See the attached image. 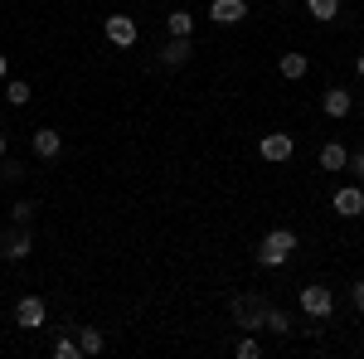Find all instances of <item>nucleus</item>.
I'll return each instance as SVG.
<instances>
[{"instance_id":"obj_1","label":"nucleus","mask_w":364,"mask_h":359,"mask_svg":"<svg viewBox=\"0 0 364 359\" xmlns=\"http://www.w3.org/2000/svg\"><path fill=\"white\" fill-rule=\"evenodd\" d=\"M291 252H296V233H291V228H272V233L257 243V262H262V267H282V262H291Z\"/></svg>"},{"instance_id":"obj_2","label":"nucleus","mask_w":364,"mask_h":359,"mask_svg":"<svg viewBox=\"0 0 364 359\" xmlns=\"http://www.w3.org/2000/svg\"><path fill=\"white\" fill-rule=\"evenodd\" d=\"M29 252H34V233H29V223H15V228L0 233V257H5V262H25Z\"/></svg>"},{"instance_id":"obj_3","label":"nucleus","mask_w":364,"mask_h":359,"mask_svg":"<svg viewBox=\"0 0 364 359\" xmlns=\"http://www.w3.org/2000/svg\"><path fill=\"white\" fill-rule=\"evenodd\" d=\"M228 311H233V326H238V331H262L267 301H262V296H233Z\"/></svg>"},{"instance_id":"obj_4","label":"nucleus","mask_w":364,"mask_h":359,"mask_svg":"<svg viewBox=\"0 0 364 359\" xmlns=\"http://www.w3.org/2000/svg\"><path fill=\"white\" fill-rule=\"evenodd\" d=\"M301 311H306L311 321H326V316L336 311V291H331V286H316V282L301 286Z\"/></svg>"},{"instance_id":"obj_5","label":"nucleus","mask_w":364,"mask_h":359,"mask_svg":"<svg viewBox=\"0 0 364 359\" xmlns=\"http://www.w3.org/2000/svg\"><path fill=\"white\" fill-rule=\"evenodd\" d=\"M102 34L112 39L117 49H132V44H136V34H141V25L132 20V15H107V20H102Z\"/></svg>"},{"instance_id":"obj_6","label":"nucleus","mask_w":364,"mask_h":359,"mask_svg":"<svg viewBox=\"0 0 364 359\" xmlns=\"http://www.w3.org/2000/svg\"><path fill=\"white\" fill-rule=\"evenodd\" d=\"M257 151H262V161H272V166H287V161H291V151H296V141L287 136V132H267V136L257 141Z\"/></svg>"},{"instance_id":"obj_7","label":"nucleus","mask_w":364,"mask_h":359,"mask_svg":"<svg viewBox=\"0 0 364 359\" xmlns=\"http://www.w3.org/2000/svg\"><path fill=\"white\" fill-rule=\"evenodd\" d=\"M44 321H49V306L39 301V296H20V301H15V326H20V331H39Z\"/></svg>"},{"instance_id":"obj_8","label":"nucleus","mask_w":364,"mask_h":359,"mask_svg":"<svg viewBox=\"0 0 364 359\" xmlns=\"http://www.w3.org/2000/svg\"><path fill=\"white\" fill-rule=\"evenodd\" d=\"M331 204H336L340 219H360V214H364V190H360V185H340Z\"/></svg>"},{"instance_id":"obj_9","label":"nucleus","mask_w":364,"mask_h":359,"mask_svg":"<svg viewBox=\"0 0 364 359\" xmlns=\"http://www.w3.org/2000/svg\"><path fill=\"white\" fill-rule=\"evenodd\" d=\"M321 107H326V117H336V122H345V117H350V107H355V92H350V87H326Z\"/></svg>"},{"instance_id":"obj_10","label":"nucleus","mask_w":364,"mask_h":359,"mask_svg":"<svg viewBox=\"0 0 364 359\" xmlns=\"http://www.w3.org/2000/svg\"><path fill=\"white\" fill-rule=\"evenodd\" d=\"M156 54H161V63H166V68H180L185 58L195 54V39H185V34H170V44H166V49H156Z\"/></svg>"},{"instance_id":"obj_11","label":"nucleus","mask_w":364,"mask_h":359,"mask_svg":"<svg viewBox=\"0 0 364 359\" xmlns=\"http://www.w3.org/2000/svg\"><path fill=\"white\" fill-rule=\"evenodd\" d=\"M29 146H34V156H39V161H54L58 151H63V136H58L54 127H39V132L29 136Z\"/></svg>"},{"instance_id":"obj_12","label":"nucleus","mask_w":364,"mask_h":359,"mask_svg":"<svg viewBox=\"0 0 364 359\" xmlns=\"http://www.w3.org/2000/svg\"><path fill=\"white\" fill-rule=\"evenodd\" d=\"M243 15H248V0H214L209 5V20L214 25H238Z\"/></svg>"},{"instance_id":"obj_13","label":"nucleus","mask_w":364,"mask_h":359,"mask_svg":"<svg viewBox=\"0 0 364 359\" xmlns=\"http://www.w3.org/2000/svg\"><path fill=\"white\" fill-rule=\"evenodd\" d=\"M277 68H282V78H287V83H296V78H306L311 58H306V54H282V58H277Z\"/></svg>"},{"instance_id":"obj_14","label":"nucleus","mask_w":364,"mask_h":359,"mask_svg":"<svg viewBox=\"0 0 364 359\" xmlns=\"http://www.w3.org/2000/svg\"><path fill=\"white\" fill-rule=\"evenodd\" d=\"M345 166H350V151L340 141H326L321 146V170H345Z\"/></svg>"},{"instance_id":"obj_15","label":"nucleus","mask_w":364,"mask_h":359,"mask_svg":"<svg viewBox=\"0 0 364 359\" xmlns=\"http://www.w3.org/2000/svg\"><path fill=\"white\" fill-rule=\"evenodd\" d=\"M102 331L97 326H78V355H102Z\"/></svg>"},{"instance_id":"obj_16","label":"nucleus","mask_w":364,"mask_h":359,"mask_svg":"<svg viewBox=\"0 0 364 359\" xmlns=\"http://www.w3.org/2000/svg\"><path fill=\"white\" fill-rule=\"evenodd\" d=\"M166 29H170V34L195 39V15H190V10H170V15H166Z\"/></svg>"},{"instance_id":"obj_17","label":"nucleus","mask_w":364,"mask_h":359,"mask_svg":"<svg viewBox=\"0 0 364 359\" xmlns=\"http://www.w3.org/2000/svg\"><path fill=\"white\" fill-rule=\"evenodd\" d=\"M29 97H34V87H29L25 78H5V102H10V107H25Z\"/></svg>"},{"instance_id":"obj_18","label":"nucleus","mask_w":364,"mask_h":359,"mask_svg":"<svg viewBox=\"0 0 364 359\" xmlns=\"http://www.w3.org/2000/svg\"><path fill=\"white\" fill-rule=\"evenodd\" d=\"M306 10H311V20H321V25H331L340 15V0H306Z\"/></svg>"},{"instance_id":"obj_19","label":"nucleus","mask_w":364,"mask_h":359,"mask_svg":"<svg viewBox=\"0 0 364 359\" xmlns=\"http://www.w3.org/2000/svg\"><path fill=\"white\" fill-rule=\"evenodd\" d=\"M262 331L287 335V331H291V316H287V311H277V306H267V316H262Z\"/></svg>"},{"instance_id":"obj_20","label":"nucleus","mask_w":364,"mask_h":359,"mask_svg":"<svg viewBox=\"0 0 364 359\" xmlns=\"http://www.w3.org/2000/svg\"><path fill=\"white\" fill-rule=\"evenodd\" d=\"M34 214H39L34 199H15V204H10V219H15V223H34Z\"/></svg>"},{"instance_id":"obj_21","label":"nucleus","mask_w":364,"mask_h":359,"mask_svg":"<svg viewBox=\"0 0 364 359\" xmlns=\"http://www.w3.org/2000/svg\"><path fill=\"white\" fill-rule=\"evenodd\" d=\"M0 180H10V185H15V180H25V166H20V161H10V156H0Z\"/></svg>"},{"instance_id":"obj_22","label":"nucleus","mask_w":364,"mask_h":359,"mask_svg":"<svg viewBox=\"0 0 364 359\" xmlns=\"http://www.w3.org/2000/svg\"><path fill=\"white\" fill-rule=\"evenodd\" d=\"M233 355H238V359H257V355H262V345H257L252 335H243V340L233 345Z\"/></svg>"},{"instance_id":"obj_23","label":"nucleus","mask_w":364,"mask_h":359,"mask_svg":"<svg viewBox=\"0 0 364 359\" xmlns=\"http://www.w3.org/2000/svg\"><path fill=\"white\" fill-rule=\"evenodd\" d=\"M54 359H78V340H54Z\"/></svg>"},{"instance_id":"obj_24","label":"nucleus","mask_w":364,"mask_h":359,"mask_svg":"<svg viewBox=\"0 0 364 359\" xmlns=\"http://www.w3.org/2000/svg\"><path fill=\"white\" fill-rule=\"evenodd\" d=\"M350 296H355V311H364V277L355 282V286H350Z\"/></svg>"},{"instance_id":"obj_25","label":"nucleus","mask_w":364,"mask_h":359,"mask_svg":"<svg viewBox=\"0 0 364 359\" xmlns=\"http://www.w3.org/2000/svg\"><path fill=\"white\" fill-rule=\"evenodd\" d=\"M350 170H355V175H360V180H364V151H360V156H355V161H350Z\"/></svg>"},{"instance_id":"obj_26","label":"nucleus","mask_w":364,"mask_h":359,"mask_svg":"<svg viewBox=\"0 0 364 359\" xmlns=\"http://www.w3.org/2000/svg\"><path fill=\"white\" fill-rule=\"evenodd\" d=\"M5 78H10V58L0 54V83H5Z\"/></svg>"},{"instance_id":"obj_27","label":"nucleus","mask_w":364,"mask_h":359,"mask_svg":"<svg viewBox=\"0 0 364 359\" xmlns=\"http://www.w3.org/2000/svg\"><path fill=\"white\" fill-rule=\"evenodd\" d=\"M5 146H10V141H5V132H0V156H5Z\"/></svg>"},{"instance_id":"obj_28","label":"nucleus","mask_w":364,"mask_h":359,"mask_svg":"<svg viewBox=\"0 0 364 359\" xmlns=\"http://www.w3.org/2000/svg\"><path fill=\"white\" fill-rule=\"evenodd\" d=\"M355 68H360V78H364V54H360V63H355Z\"/></svg>"},{"instance_id":"obj_29","label":"nucleus","mask_w":364,"mask_h":359,"mask_svg":"<svg viewBox=\"0 0 364 359\" xmlns=\"http://www.w3.org/2000/svg\"><path fill=\"white\" fill-rule=\"evenodd\" d=\"M282 5H291V0H282Z\"/></svg>"}]
</instances>
